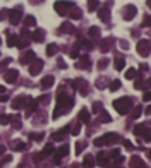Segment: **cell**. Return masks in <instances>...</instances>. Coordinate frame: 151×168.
Masks as SVG:
<instances>
[{
  "label": "cell",
  "mask_w": 151,
  "mask_h": 168,
  "mask_svg": "<svg viewBox=\"0 0 151 168\" xmlns=\"http://www.w3.org/2000/svg\"><path fill=\"white\" fill-rule=\"evenodd\" d=\"M113 106H115V110H117L118 113H127L129 112V108L132 106V101H131V98H120V100H117V101H113Z\"/></svg>",
  "instance_id": "6da1fadb"
},
{
  "label": "cell",
  "mask_w": 151,
  "mask_h": 168,
  "mask_svg": "<svg viewBox=\"0 0 151 168\" xmlns=\"http://www.w3.org/2000/svg\"><path fill=\"white\" fill-rule=\"evenodd\" d=\"M134 134L139 139H144V141H148V142L151 141V131L148 127H144V125H137V127L134 129Z\"/></svg>",
  "instance_id": "7a4b0ae2"
},
{
  "label": "cell",
  "mask_w": 151,
  "mask_h": 168,
  "mask_svg": "<svg viewBox=\"0 0 151 168\" xmlns=\"http://www.w3.org/2000/svg\"><path fill=\"white\" fill-rule=\"evenodd\" d=\"M137 52H139V55L148 57L149 55V52H151V43L149 41H146V40H141L139 43H137Z\"/></svg>",
  "instance_id": "3957f363"
},
{
  "label": "cell",
  "mask_w": 151,
  "mask_h": 168,
  "mask_svg": "<svg viewBox=\"0 0 151 168\" xmlns=\"http://www.w3.org/2000/svg\"><path fill=\"white\" fill-rule=\"evenodd\" d=\"M67 9H72V2H57L55 4V11L60 15L67 14Z\"/></svg>",
  "instance_id": "277c9868"
},
{
  "label": "cell",
  "mask_w": 151,
  "mask_h": 168,
  "mask_svg": "<svg viewBox=\"0 0 151 168\" xmlns=\"http://www.w3.org/2000/svg\"><path fill=\"white\" fill-rule=\"evenodd\" d=\"M41 69H43V62L41 60H36V62H33L29 67V74L31 75H38L41 72Z\"/></svg>",
  "instance_id": "5b68a950"
},
{
  "label": "cell",
  "mask_w": 151,
  "mask_h": 168,
  "mask_svg": "<svg viewBox=\"0 0 151 168\" xmlns=\"http://www.w3.org/2000/svg\"><path fill=\"white\" fill-rule=\"evenodd\" d=\"M136 15V7L134 5H129V7L124 9V19H132Z\"/></svg>",
  "instance_id": "8992f818"
},
{
  "label": "cell",
  "mask_w": 151,
  "mask_h": 168,
  "mask_svg": "<svg viewBox=\"0 0 151 168\" xmlns=\"http://www.w3.org/2000/svg\"><path fill=\"white\" fill-rule=\"evenodd\" d=\"M9 17H11V23L12 24H17L19 23V17H21V12L16 9V11H11L9 12Z\"/></svg>",
  "instance_id": "52a82bcc"
},
{
  "label": "cell",
  "mask_w": 151,
  "mask_h": 168,
  "mask_svg": "<svg viewBox=\"0 0 151 168\" xmlns=\"http://www.w3.org/2000/svg\"><path fill=\"white\" fill-rule=\"evenodd\" d=\"M31 60H34V53L33 52H26V55L21 57L19 62H21V64H28V62H31Z\"/></svg>",
  "instance_id": "ba28073f"
},
{
  "label": "cell",
  "mask_w": 151,
  "mask_h": 168,
  "mask_svg": "<svg viewBox=\"0 0 151 168\" xmlns=\"http://www.w3.org/2000/svg\"><path fill=\"white\" fill-rule=\"evenodd\" d=\"M52 86H53V77L52 75H47V77L43 79V82H41V88L47 89V88H52Z\"/></svg>",
  "instance_id": "9c48e42d"
},
{
  "label": "cell",
  "mask_w": 151,
  "mask_h": 168,
  "mask_svg": "<svg viewBox=\"0 0 151 168\" xmlns=\"http://www.w3.org/2000/svg\"><path fill=\"white\" fill-rule=\"evenodd\" d=\"M17 74H19L17 71H9L7 74H5V81L7 82H14L16 79H17Z\"/></svg>",
  "instance_id": "30bf717a"
},
{
  "label": "cell",
  "mask_w": 151,
  "mask_h": 168,
  "mask_svg": "<svg viewBox=\"0 0 151 168\" xmlns=\"http://www.w3.org/2000/svg\"><path fill=\"white\" fill-rule=\"evenodd\" d=\"M43 34H45V33H43L41 29H36V31L33 33V40L40 43V41H43Z\"/></svg>",
  "instance_id": "8fae6325"
},
{
  "label": "cell",
  "mask_w": 151,
  "mask_h": 168,
  "mask_svg": "<svg viewBox=\"0 0 151 168\" xmlns=\"http://www.w3.org/2000/svg\"><path fill=\"white\" fill-rule=\"evenodd\" d=\"M88 65H89V57H86V55H84V57L81 58V62L78 64V67H79V69H86Z\"/></svg>",
  "instance_id": "7c38bea8"
},
{
  "label": "cell",
  "mask_w": 151,
  "mask_h": 168,
  "mask_svg": "<svg viewBox=\"0 0 151 168\" xmlns=\"http://www.w3.org/2000/svg\"><path fill=\"white\" fill-rule=\"evenodd\" d=\"M79 120H81V122H89V113H88V110H81V113H79Z\"/></svg>",
  "instance_id": "4fadbf2b"
},
{
  "label": "cell",
  "mask_w": 151,
  "mask_h": 168,
  "mask_svg": "<svg viewBox=\"0 0 151 168\" xmlns=\"http://www.w3.org/2000/svg\"><path fill=\"white\" fill-rule=\"evenodd\" d=\"M67 131H69V127H65V129H64V131H59V132H55V134H53V139H57V141H59V139H62L64 136L67 134Z\"/></svg>",
  "instance_id": "5bb4252c"
},
{
  "label": "cell",
  "mask_w": 151,
  "mask_h": 168,
  "mask_svg": "<svg viewBox=\"0 0 151 168\" xmlns=\"http://www.w3.org/2000/svg\"><path fill=\"white\" fill-rule=\"evenodd\" d=\"M34 24H36V21H34V17H26L24 19V26H28V28H31V26H34Z\"/></svg>",
  "instance_id": "9a60e30c"
},
{
  "label": "cell",
  "mask_w": 151,
  "mask_h": 168,
  "mask_svg": "<svg viewBox=\"0 0 151 168\" xmlns=\"http://www.w3.org/2000/svg\"><path fill=\"white\" fill-rule=\"evenodd\" d=\"M124 58H117L115 60V69H117V71H122V69H124Z\"/></svg>",
  "instance_id": "2e32d148"
},
{
  "label": "cell",
  "mask_w": 151,
  "mask_h": 168,
  "mask_svg": "<svg viewBox=\"0 0 151 168\" xmlns=\"http://www.w3.org/2000/svg\"><path fill=\"white\" fill-rule=\"evenodd\" d=\"M98 7V0H88V9L89 11H95Z\"/></svg>",
  "instance_id": "e0dca14e"
},
{
  "label": "cell",
  "mask_w": 151,
  "mask_h": 168,
  "mask_svg": "<svg viewBox=\"0 0 151 168\" xmlns=\"http://www.w3.org/2000/svg\"><path fill=\"white\" fill-rule=\"evenodd\" d=\"M53 153V146L52 144H47L45 146V149H43V154L47 156V154H52Z\"/></svg>",
  "instance_id": "ac0fdd59"
},
{
  "label": "cell",
  "mask_w": 151,
  "mask_h": 168,
  "mask_svg": "<svg viewBox=\"0 0 151 168\" xmlns=\"http://www.w3.org/2000/svg\"><path fill=\"white\" fill-rule=\"evenodd\" d=\"M55 52H57V46L55 45H48L47 46V53H48V55H55Z\"/></svg>",
  "instance_id": "d6986e66"
},
{
  "label": "cell",
  "mask_w": 151,
  "mask_h": 168,
  "mask_svg": "<svg viewBox=\"0 0 151 168\" xmlns=\"http://www.w3.org/2000/svg\"><path fill=\"white\" fill-rule=\"evenodd\" d=\"M136 74H137V72H136V69H129V71L125 72V77H127V79H132Z\"/></svg>",
  "instance_id": "ffe728a7"
},
{
  "label": "cell",
  "mask_w": 151,
  "mask_h": 168,
  "mask_svg": "<svg viewBox=\"0 0 151 168\" xmlns=\"http://www.w3.org/2000/svg\"><path fill=\"white\" fill-rule=\"evenodd\" d=\"M108 17H110V15H108V11H107V9H105V11H100V19L108 21Z\"/></svg>",
  "instance_id": "44dd1931"
},
{
  "label": "cell",
  "mask_w": 151,
  "mask_h": 168,
  "mask_svg": "<svg viewBox=\"0 0 151 168\" xmlns=\"http://www.w3.org/2000/svg\"><path fill=\"white\" fill-rule=\"evenodd\" d=\"M131 165H132V166H143V161H141L139 158H132V160H131Z\"/></svg>",
  "instance_id": "7402d4cb"
},
{
  "label": "cell",
  "mask_w": 151,
  "mask_h": 168,
  "mask_svg": "<svg viewBox=\"0 0 151 168\" xmlns=\"http://www.w3.org/2000/svg\"><path fill=\"white\" fill-rule=\"evenodd\" d=\"M143 24H144V26H148V28L151 26V15H144V19H143Z\"/></svg>",
  "instance_id": "603a6c76"
},
{
  "label": "cell",
  "mask_w": 151,
  "mask_h": 168,
  "mask_svg": "<svg viewBox=\"0 0 151 168\" xmlns=\"http://www.w3.org/2000/svg\"><path fill=\"white\" fill-rule=\"evenodd\" d=\"M118 88H120V82H118V81H113V82H112V86H110V91H117Z\"/></svg>",
  "instance_id": "cb8c5ba5"
},
{
  "label": "cell",
  "mask_w": 151,
  "mask_h": 168,
  "mask_svg": "<svg viewBox=\"0 0 151 168\" xmlns=\"http://www.w3.org/2000/svg\"><path fill=\"white\" fill-rule=\"evenodd\" d=\"M91 165H95V163H93V158L91 156H86L84 158V166H91Z\"/></svg>",
  "instance_id": "d4e9b609"
},
{
  "label": "cell",
  "mask_w": 151,
  "mask_h": 168,
  "mask_svg": "<svg viewBox=\"0 0 151 168\" xmlns=\"http://www.w3.org/2000/svg\"><path fill=\"white\" fill-rule=\"evenodd\" d=\"M24 149H26V144H22V142L16 144V151H24Z\"/></svg>",
  "instance_id": "484cf974"
},
{
  "label": "cell",
  "mask_w": 151,
  "mask_h": 168,
  "mask_svg": "<svg viewBox=\"0 0 151 168\" xmlns=\"http://www.w3.org/2000/svg\"><path fill=\"white\" fill-rule=\"evenodd\" d=\"M16 40H17V38H16V36H9V41H7V45H9V46H14V45H16Z\"/></svg>",
  "instance_id": "4316f807"
},
{
  "label": "cell",
  "mask_w": 151,
  "mask_h": 168,
  "mask_svg": "<svg viewBox=\"0 0 151 168\" xmlns=\"http://www.w3.org/2000/svg\"><path fill=\"white\" fill-rule=\"evenodd\" d=\"M70 12H72V14H70V17H72V19H79V17H81V14H79L78 9H76V11H70Z\"/></svg>",
  "instance_id": "83f0119b"
},
{
  "label": "cell",
  "mask_w": 151,
  "mask_h": 168,
  "mask_svg": "<svg viewBox=\"0 0 151 168\" xmlns=\"http://www.w3.org/2000/svg\"><path fill=\"white\" fill-rule=\"evenodd\" d=\"M31 139H33V141H41L43 134H31Z\"/></svg>",
  "instance_id": "f1b7e54d"
},
{
  "label": "cell",
  "mask_w": 151,
  "mask_h": 168,
  "mask_svg": "<svg viewBox=\"0 0 151 168\" xmlns=\"http://www.w3.org/2000/svg\"><path fill=\"white\" fill-rule=\"evenodd\" d=\"M9 120H11V117H0V123H2V125H5V123H9Z\"/></svg>",
  "instance_id": "f546056e"
},
{
  "label": "cell",
  "mask_w": 151,
  "mask_h": 168,
  "mask_svg": "<svg viewBox=\"0 0 151 168\" xmlns=\"http://www.w3.org/2000/svg\"><path fill=\"white\" fill-rule=\"evenodd\" d=\"M139 115H141V106H137V108L134 110V113H132V118H137Z\"/></svg>",
  "instance_id": "4dcf8cb0"
},
{
  "label": "cell",
  "mask_w": 151,
  "mask_h": 168,
  "mask_svg": "<svg viewBox=\"0 0 151 168\" xmlns=\"http://www.w3.org/2000/svg\"><path fill=\"white\" fill-rule=\"evenodd\" d=\"M107 64H108V60H107V58H101V60H100V62H98L100 69H103V67H105V65H107Z\"/></svg>",
  "instance_id": "1f68e13d"
},
{
  "label": "cell",
  "mask_w": 151,
  "mask_h": 168,
  "mask_svg": "<svg viewBox=\"0 0 151 168\" xmlns=\"http://www.w3.org/2000/svg\"><path fill=\"white\" fill-rule=\"evenodd\" d=\"M143 98H144V101H151V91H146L143 94Z\"/></svg>",
  "instance_id": "d6a6232c"
},
{
  "label": "cell",
  "mask_w": 151,
  "mask_h": 168,
  "mask_svg": "<svg viewBox=\"0 0 151 168\" xmlns=\"http://www.w3.org/2000/svg\"><path fill=\"white\" fill-rule=\"evenodd\" d=\"M124 146L127 148V149H134V144L131 141H124Z\"/></svg>",
  "instance_id": "836d02e7"
},
{
  "label": "cell",
  "mask_w": 151,
  "mask_h": 168,
  "mask_svg": "<svg viewBox=\"0 0 151 168\" xmlns=\"http://www.w3.org/2000/svg\"><path fill=\"white\" fill-rule=\"evenodd\" d=\"M64 31H67V33H72L74 31V28H70V24H64V28H62Z\"/></svg>",
  "instance_id": "e575fe53"
},
{
  "label": "cell",
  "mask_w": 151,
  "mask_h": 168,
  "mask_svg": "<svg viewBox=\"0 0 151 168\" xmlns=\"http://www.w3.org/2000/svg\"><path fill=\"white\" fill-rule=\"evenodd\" d=\"M98 33H100V31H98V28H91V29H89V34H91V36H96Z\"/></svg>",
  "instance_id": "d590c367"
},
{
  "label": "cell",
  "mask_w": 151,
  "mask_h": 168,
  "mask_svg": "<svg viewBox=\"0 0 151 168\" xmlns=\"http://www.w3.org/2000/svg\"><path fill=\"white\" fill-rule=\"evenodd\" d=\"M101 120H105V122H110V117H108V113H101Z\"/></svg>",
  "instance_id": "8d00e7d4"
},
{
  "label": "cell",
  "mask_w": 151,
  "mask_h": 168,
  "mask_svg": "<svg viewBox=\"0 0 151 168\" xmlns=\"http://www.w3.org/2000/svg\"><path fill=\"white\" fill-rule=\"evenodd\" d=\"M100 106H101L100 103H95V105H93V110H95V112H101V108H100Z\"/></svg>",
  "instance_id": "74e56055"
},
{
  "label": "cell",
  "mask_w": 151,
  "mask_h": 168,
  "mask_svg": "<svg viewBox=\"0 0 151 168\" xmlns=\"http://www.w3.org/2000/svg\"><path fill=\"white\" fill-rule=\"evenodd\" d=\"M79 131H81V127H79V125H76V127L72 129V134L76 136V134H79Z\"/></svg>",
  "instance_id": "f35d334b"
},
{
  "label": "cell",
  "mask_w": 151,
  "mask_h": 168,
  "mask_svg": "<svg viewBox=\"0 0 151 168\" xmlns=\"http://www.w3.org/2000/svg\"><path fill=\"white\" fill-rule=\"evenodd\" d=\"M7 14H9L7 11H0V21H2V19H4V17H5V15H7Z\"/></svg>",
  "instance_id": "ab89813d"
},
{
  "label": "cell",
  "mask_w": 151,
  "mask_h": 168,
  "mask_svg": "<svg viewBox=\"0 0 151 168\" xmlns=\"http://www.w3.org/2000/svg\"><path fill=\"white\" fill-rule=\"evenodd\" d=\"M144 112H146V113H151V105H149V106H148L146 110H144Z\"/></svg>",
  "instance_id": "60d3db41"
},
{
  "label": "cell",
  "mask_w": 151,
  "mask_h": 168,
  "mask_svg": "<svg viewBox=\"0 0 151 168\" xmlns=\"http://www.w3.org/2000/svg\"><path fill=\"white\" fill-rule=\"evenodd\" d=\"M0 93H5V88L4 86H0Z\"/></svg>",
  "instance_id": "b9f144b4"
},
{
  "label": "cell",
  "mask_w": 151,
  "mask_h": 168,
  "mask_svg": "<svg viewBox=\"0 0 151 168\" xmlns=\"http://www.w3.org/2000/svg\"><path fill=\"white\" fill-rule=\"evenodd\" d=\"M148 158H149V160H151V151H148Z\"/></svg>",
  "instance_id": "7bdbcfd3"
},
{
  "label": "cell",
  "mask_w": 151,
  "mask_h": 168,
  "mask_svg": "<svg viewBox=\"0 0 151 168\" xmlns=\"http://www.w3.org/2000/svg\"><path fill=\"white\" fill-rule=\"evenodd\" d=\"M2 153H4V148H2V146H0V154H2Z\"/></svg>",
  "instance_id": "ee69618b"
},
{
  "label": "cell",
  "mask_w": 151,
  "mask_h": 168,
  "mask_svg": "<svg viewBox=\"0 0 151 168\" xmlns=\"http://www.w3.org/2000/svg\"><path fill=\"white\" fill-rule=\"evenodd\" d=\"M148 7H151V0H148Z\"/></svg>",
  "instance_id": "f6af8a7d"
},
{
  "label": "cell",
  "mask_w": 151,
  "mask_h": 168,
  "mask_svg": "<svg viewBox=\"0 0 151 168\" xmlns=\"http://www.w3.org/2000/svg\"><path fill=\"white\" fill-rule=\"evenodd\" d=\"M31 2H33V4H34V2H41V0H31Z\"/></svg>",
  "instance_id": "bcb514c9"
}]
</instances>
